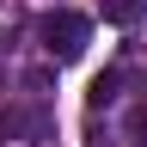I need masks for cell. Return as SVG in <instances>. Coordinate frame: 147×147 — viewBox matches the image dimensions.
Masks as SVG:
<instances>
[{
  "label": "cell",
  "mask_w": 147,
  "mask_h": 147,
  "mask_svg": "<svg viewBox=\"0 0 147 147\" xmlns=\"http://www.w3.org/2000/svg\"><path fill=\"white\" fill-rule=\"evenodd\" d=\"M37 37H43V55L49 61H80L86 55V43H92V18L86 12H43L37 18Z\"/></svg>",
  "instance_id": "obj_1"
},
{
  "label": "cell",
  "mask_w": 147,
  "mask_h": 147,
  "mask_svg": "<svg viewBox=\"0 0 147 147\" xmlns=\"http://www.w3.org/2000/svg\"><path fill=\"white\" fill-rule=\"evenodd\" d=\"M0 135H6V141H31V147H43V141H55V110H49L43 98H31V104H6V110H0Z\"/></svg>",
  "instance_id": "obj_2"
},
{
  "label": "cell",
  "mask_w": 147,
  "mask_h": 147,
  "mask_svg": "<svg viewBox=\"0 0 147 147\" xmlns=\"http://www.w3.org/2000/svg\"><path fill=\"white\" fill-rule=\"evenodd\" d=\"M123 86H129V74H123V67H104L98 80H92V92H86V104H92V110L117 104V98H123Z\"/></svg>",
  "instance_id": "obj_3"
},
{
  "label": "cell",
  "mask_w": 147,
  "mask_h": 147,
  "mask_svg": "<svg viewBox=\"0 0 147 147\" xmlns=\"http://www.w3.org/2000/svg\"><path fill=\"white\" fill-rule=\"evenodd\" d=\"M104 18H110V25H141V0H104Z\"/></svg>",
  "instance_id": "obj_4"
},
{
  "label": "cell",
  "mask_w": 147,
  "mask_h": 147,
  "mask_svg": "<svg viewBox=\"0 0 147 147\" xmlns=\"http://www.w3.org/2000/svg\"><path fill=\"white\" fill-rule=\"evenodd\" d=\"M129 141L147 147V98H141V104H129Z\"/></svg>",
  "instance_id": "obj_5"
}]
</instances>
